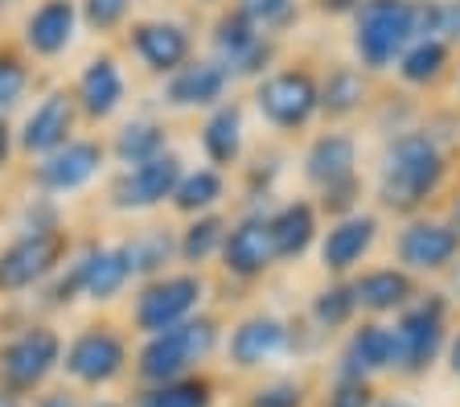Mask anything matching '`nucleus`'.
Returning a JSON list of instances; mask_svg holds the SVG:
<instances>
[{"label": "nucleus", "instance_id": "423d86ee", "mask_svg": "<svg viewBox=\"0 0 460 407\" xmlns=\"http://www.w3.org/2000/svg\"><path fill=\"white\" fill-rule=\"evenodd\" d=\"M107 161H111L107 156V140H99V136H75V140H66L62 148L38 156L29 165V185L49 198L78 194V190H86V185L103 173Z\"/></svg>", "mask_w": 460, "mask_h": 407}, {"label": "nucleus", "instance_id": "6e6552de", "mask_svg": "<svg viewBox=\"0 0 460 407\" xmlns=\"http://www.w3.org/2000/svg\"><path fill=\"white\" fill-rule=\"evenodd\" d=\"M181 173H185V161L172 153V148L153 156V161H144V165H128L107 181V206H111L115 214L161 210V206H169Z\"/></svg>", "mask_w": 460, "mask_h": 407}, {"label": "nucleus", "instance_id": "de8ad7c7", "mask_svg": "<svg viewBox=\"0 0 460 407\" xmlns=\"http://www.w3.org/2000/svg\"><path fill=\"white\" fill-rule=\"evenodd\" d=\"M378 407H415V403H407V399H386V403H378Z\"/></svg>", "mask_w": 460, "mask_h": 407}, {"label": "nucleus", "instance_id": "9d476101", "mask_svg": "<svg viewBox=\"0 0 460 407\" xmlns=\"http://www.w3.org/2000/svg\"><path fill=\"white\" fill-rule=\"evenodd\" d=\"M394 330V370L402 375H423L444 349V301L440 296H420L399 313Z\"/></svg>", "mask_w": 460, "mask_h": 407}, {"label": "nucleus", "instance_id": "0eeeda50", "mask_svg": "<svg viewBox=\"0 0 460 407\" xmlns=\"http://www.w3.org/2000/svg\"><path fill=\"white\" fill-rule=\"evenodd\" d=\"M62 338L49 325H25L0 346V387L13 395L38 391L58 367H62Z\"/></svg>", "mask_w": 460, "mask_h": 407}, {"label": "nucleus", "instance_id": "a19ab883", "mask_svg": "<svg viewBox=\"0 0 460 407\" xmlns=\"http://www.w3.org/2000/svg\"><path fill=\"white\" fill-rule=\"evenodd\" d=\"M325 407H374L370 378H337V387L329 391Z\"/></svg>", "mask_w": 460, "mask_h": 407}, {"label": "nucleus", "instance_id": "ea45409f", "mask_svg": "<svg viewBox=\"0 0 460 407\" xmlns=\"http://www.w3.org/2000/svg\"><path fill=\"white\" fill-rule=\"evenodd\" d=\"M358 194H362V181H358V177H345V181H337V185H329V190H321V210H325V214H337V218H345V214H354Z\"/></svg>", "mask_w": 460, "mask_h": 407}, {"label": "nucleus", "instance_id": "a211bd4d", "mask_svg": "<svg viewBox=\"0 0 460 407\" xmlns=\"http://www.w3.org/2000/svg\"><path fill=\"white\" fill-rule=\"evenodd\" d=\"M78 260H83V296L95 305L115 301L128 284L136 280L132 271V255H128V243H83L78 247Z\"/></svg>", "mask_w": 460, "mask_h": 407}, {"label": "nucleus", "instance_id": "473e14b6", "mask_svg": "<svg viewBox=\"0 0 460 407\" xmlns=\"http://www.w3.org/2000/svg\"><path fill=\"white\" fill-rule=\"evenodd\" d=\"M210 399H214L210 378L185 375V378H169V383L144 387L132 407H210Z\"/></svg>", "mask_w": 460, "mask_h": 407}, {"label": "nucleus", "instance_id": "cd10ccee", "mask_svg": "<svg viewBox=\"0 0 460 407\" xmlns=\"http://www.w3.org/2000/svg\"><path fill=\"white\" fill-rule=\"evenodd\" d=\"M268 231L276 260H300L316 239V206L313 202H284L276 214H268Z\"/></svg>", "mask_w": 460, "mask_h": 407}, {"label": "nucleus", "instance_id": "7ed1b4c3", "mask_svg": "<svg viewBox=\"0 0 460 407\" xmlns=\"http://www.w3.org/2000/svg\"><path fill=\"white\" fill-rule=\"evenodd\" d=\"M75 252L70 226H41V231H21L0 247V296H21L54 276Z\"/></svg>", "mask_w": 460, "mask_h": 407}, {"label": "nucleus", "instance_id": "5701e85b", "mask_svg": "<svg viewBox=\"0 0 460 407\" xmlns=\"http://www.w3.org/2000/svg\"><path fill=\"white\" fill-rule=\"evenodd\" d=\"M378 370H394V330L366 321L362 330H354V338L341 349V367L337 378H370Z\"/></svg>", "mask_w": 460, "mask_h": 407}, {"label": "nucleus", "instance_id": "58836bf2", "mask_svg": "<svg viewBox=\"0 0 460 407\" xmlns=\"http://www.w3.org/2000/svg\"><path fill=\"white\" fill-rule=\"evenodd\" d=\"M247 407H305V387L300 383H268L247 399Z\"/></svg>", "mask_w": 460, "mask_h": 407}, {"label": "nucleus", "instance_id": "2eb2a0df", "mask_svg": "<svg viewBox=\"0 0 460 407\" xmlns=\"http://www.w3.org/2000/svg\"><path fill=\"white\" fill-rule=\"evenodd\" d=\"M75 103H78V116H83L86 128H99L124 107L128 99V75L119 66L111 49H99L95 58H86V66L78 70L75 78Z\"/></svg>", "mask_w": 460, "mask_h": 407}, {"label": "nucleus", "instance_id": "412c9836", "mask_svg": "<svg viewBox=\"0 0 460 407\" xmlns=\"http://www.w3.org/2000/svg\"><path fill=\"white\" fill-rule=\"evenodd\" d=\"M374 239H378V218L374 214L354 210V214H345V218H337L325 231V239H321V263H325V271H333V276L354 271L370 255Z\"/></svg>", "mask_w": 460, "mask_h": 407}, {"label": "nucleus", "instance_id": "f8f14e48", "mask_svg": "<svg viewBox=\"0 0 460 407\" xmlns=\"http://www.w3.org/2000/svg\"><path fill=\"white\" fill-rule=\"evenodd\" d=\"M124 49L153 78H169L172 70L185 66V62L193 58V33L185 30L181 21L140 17V21H128Z\"/></svg>", "mask_w": 460, "mask_h": 407}, {"label": "nucleus", "instance_id": "a18cd8bd", "mask_svg": "<svg viewBox=\"0 0 460 407\" xmlns=\"http://www.w3.org/2000/svg\"><path fill=\"white\" fill-rule=\"evenodd\" d=\"M448 370L452 375H460V333L452 338V346H448Z\"/></svg>", "mask_w": 460, "mask_h": 407}, {"label": "nucleus", "instance_id": "c756f323", "mask_svg": "<svg viewBox=\"0 0 460 407\" xmlns=\"http://www.w3.org/2000/svg\"><path fill=\"white\" fill-rule=\"evenodd\" d=\"M226 198V173L214 165H198V169H185L181 181H177V190H172L169 206L181 218H193V214H206L214 210V206Z\"/></svg>", "mask_w": 460, "mask_h": 407}, {"label": "nucleus", "instance_id": "f704fd0d", "mask_svg": "<svg viewBox=\"0 0 460 407\" xmlns=\"http://www.w3.org/2000/svg\"><path fill=\"white\" fill-rule=\"evenodd\" d=\"M366 103V78L358 66H333L329 78L321 83V111L329 119H345L354 116L358 107Z\"/></svg>", "mask_w": 460, "mask_h": 407}, {"label": "nucleus", "instance_id": "20e7f679", "mask_svg": "<svg viewBox=\"0 0 460 407\" xmlns=\"http://www.w3.org/2000/svg\"><path fill=\"white\" fill-rule=\"evenodd\" d=\"M415 41V0H362L354 13V49L366 70H386Z\"/></svg>", "mask_w": 460, "mask_h": 407}, {"label": "nucleus", "instance_id": "4468645a", "mask_svg": "<svg viewBox=\"0 0 460 407\" xmlns=\"http://www.w3.org/2000/svg\"><path fill=\"white\" fill-rule=\"evenodd\" d=\"M62 370L83 387H107L128 370V341L115 325H86L66 349Z\"/></svg>", "mask_w": 460, "mask_h": 407}, {"label": "nucleus", "instance_id": "f3484780", "mask_svg": "<svg viewBox=\"0 0 460 407\" xmlns=\"http://www.w3.org/2000/svg\"><path fill=\"white\" fill-rule=\"evenodd\" d=\"M230 70L222 66L218 58H198L193 54L185 66H177L161 87V103L164 107H177V111H193V107H218L230 91Z\"/></svg>", "mask_w": 460, "mask_h": 407}, {"label": "nucleus", "instance_id": "37998d69", "mask_svg": "<svg viewBox=\"0 0 460 407\" xmlns=\"http://www.w3.org/2000/svg\"><path fill=\"white\" fill-rule=\"evenodd\" d=\"M316 4H321V13H358V4H362V0H316Z\"/></svg>", "mask_w": 460, "mask_h": 407}, {"label": "nucleus", "instance_id": "2f4dec72", "mask_svg": "<svg viewBox=\"0 0 460 407\" xmlns=\"http://www.w3.org/2000/svg\"><path fill=\"white\" fill-rule=\"evenodd\" d=\"M33 87V58L17 38H0V116H13Z\"/></svg>", "mask_w": 460, "mask_h": 407}, {"label": "nucleus", "instance_id": "f03ea898", "mask_svg": "<svg viewBox=\"0 0 460 407\" xmlns=\"http://www.w3.org/2000/svg\"><path fill=\"white\" fill-rule=\"evenodd\" d=\"M214 346H218V321L206 317V313H193L181 325L144 338L140 354H136V375H140L144 387L169 383V378H185L210 358Z\"/></svg>", "mask_w": 460, "mask_h": 407}, {"label": "nucleus", "instance_id": "a878e982", "mask_svg": "<svg viewBox=\"0 0 460 407\" xmlns=\"http://www.w3.org/2000/svg\"><path fill=\"white\" fill-rule=\"evenodd\" d=\"M201 153H206V165L222 169L239 165L243 156V107L234 99H222L218 107H210V116L201 124Z\"/></svg>", "mask_w": 460, "mask_h": 407}, {"label": "nucleus", "instance_id": "1a4fd4ad", "mask_svg": "<svg viewBox=\"0 0 460 407\" xmlns=\"http://www.w3.org/2000/svg\"><path fill=\"white\" fill-rule=\"evenodd\" d=\"M255 111L276 132H296L321 111V83L305 66L271 70V75L259 78L255 87Z\"/></svg>", "mask_w": 460, "mask_h": 407}, {"label": "nucleus", "instance_id": "aec40b11", "mask_svg": "<svg viewBox=\"0 0 460 407\" xmlns=\"http://www.w3.org/2000/svg\"><path fill=\"white\" fill-rule=\"evenodd\" d=\"M402 271H440L460 255V231L448 223H407L394 243Z\"/></svg>", "mask_w": 460, "mask_h": 407}, {"label": "nucleus", "instance_id": "09e8293b", "mask_svg": "<svg viewBox=\"0 0 460 407\" xmlns=\"http://www.w3.org/2000/svg\"><path fill=\"white\" fill-rule=\"evenodd\" d=\"M91 407H124V403H111V399H99V403H91Z\"/></svg>", "mask_w": 460, "mask_h": 407}, {"label": "nucleus", "instance_id": "4be33fe9", "mask_svg": "<svg viewBox=\"0 0 460 407\" xmlns=\"http://www.w3.org/2000/svg\"><path fill=\"white\" fill-rule=\"evenodd\" d=\"M284 346H288L284 321L268 317V313H255V317L234 325L226 354L239 370H255V367H263V362H271L276 354H284Z\"/></svg>", "mask_w": 460, "mask_h": 407}, {"label": "nucleus", "instance_id": "8fccbe9b", "mask_svg": "<svg viewBox=\"0 0 460 407\" xmlns=\"http://www.w3.org/2000/svg\"><path fill=\"white\" fill-rule=\"evenodd\" d=\"M198 4H222V0H198Z\"/></svg>", "mask_w": 460, "mask_h": 407}, {"label": "nucleus", "instance_id": "72a5a7b5", "mask_svg": "<svg viewBox=\"0 0 460 407\" xmlns=\"http://www.w3.org/2000/svg\"><path fill=\"white\" fill-rule=\"evenodd\" d=\"M448 66V41L444 38H415L411 46L399 54V78L411 87H428L444 75Z\"/></svg>", "mask_w": 460, "mask_h": 407}, {"label": "nucleus", "instance_id": "f257e3e1", "mask_svg": "<svg viewBox=\"0 0 460 407\" xmlns=\"http://www.w3.org/2000/svg\"><path fill=\"white\" fill-rule=\"evenodd\" d=\"M444 153L428 132H402L386 145L383 173H378V198L394 214H415L444 185Z\"/></svg>", "mask_w": 460, "mask_h": 407}, {"label": "nucleus", "instance_id": "7c9ffc66", "mask_svg": "<svg viewBox=\"0 0 460 407\" xmlns=\"http://www.w3.org/2000/svg\"><path fill=\"white\" fill-rule=\"evenodd\" d=\"M124 243L128 255H132V271L140 280H153V276L169 271V263L177 260V231L172 226H144Z\"/></svg>", "mask_w": 460, "mask_h": 407}, {"label": "nucleus", "instance_id": "ddd939ff", "mask_svg": "<svg viewBox=\"0 0 460 407\" xmlns=\"http://www.w3.org/2000/svg\"><path fill=\"white\" fill-rule=\"evenodd\" d=\"M78 124H83V116H78L75 91H70V87L46 91V95H41L38 103L25 111V119H21V128H17V153L29 156V161H38V156L62 148L66 140H75Z\"/></svg>", "mask_w": 460, "mask_h": 407}, {"label": "nucleus", "instance_id": "6ab92c4d", "mask_svg": "<svg viewBox=\"0 0 460 407\" xmlns=\"http://www.w3.org/2000/svg\"><path fill=\"white\" fill-rule=\"evenodd\" d=\"M218 260H222V268H226L230 276H239V280H255V276H263V271L276 263L268 218H263V214H247V218H239V223H230Z\"/></svg>", "mask_w": 460, "mask_h": 407}, {"label": "nucleus", "instance_id": "c9c22d12", "mask_svg": "<svg viewBox=\"0 0 460 407\" xmlns=\"http://www.w3.org/2000/svg\"><path fill=\"white\" fill-rule=\"evenodd\" d=\"M132 9H136V0H78V21L95 38H115V33L128 30Z\"/></svg>", "mask_w": 460, "mask_h": 407}, {"label": "nucleus", "instance_id": "39448f33", "mask_svg": "<svg viewBox=\"0 0 460 407\" xmlns=\"http://www.w3.org/2000/svg\"><path fill=\"white\" fill-rule=\"evenodd\" d=\"M201 296H206V280L198 271H161L153 280H144L132 301L136 333L153 338L161 330L181 325L185 317H193L201 309Z\"/></svg>", "mask_w": 460, "mask_h": 407}, {"label": "nucleus", "instance_id": "bb28decb", "mask_svg": "<svg viewBox=\"0 0 460 407\" xmlns=\"http://www.w3.org/2000/svg\"><path fill=\"white\" fill-rule=\"evenodd\" d=\"M354 301L366 313H394L415 301V284L402 268H374L354 280Z\"/></svg>", "mask_w": 460, "mask_h": 407}, {"label": "nucleus", "instance_id": "dca6fc26", "mask_svg": "<svg viewBox=\"0 0 460 407\" xmlns=\"http://www.w3.org/2000/svg\"><path fill=\"white\" fill-rule=\"evenodd\" d=\"M78 0H38L21 21V46L33 62H58L75 46L78 33Z\"/></svg>", "mask_w": 460, "mask_h": 407}, {"label": "nucleus", "instance_id": "79ce46f5", "mask_svg": "<svg viewBox=\"0 0 460 407\" xmlns=\"http://www.w3.org/2000/svg\"><path fill=\"white\" fill-rule=\"evenodd\" d=\"M13 156H17V128L9 124V116H0V173L13 165Z\"/></svg>", "mask_w": 460, "mask_h": 407}, {"label": "nucleus", "instance_id": "b1692460", "mask_svg": "<svg viewBox=\"0 0 460 407\" xmlns=\"http://www.w3.org/2000/svg\"><path fill=\"white\" fill-rule=\"evenodd\" d=\"M305 177L316 190H329L345 177H358V140L345 132L316 136L305 153Z\"/></svg>", "mask_w": 460, "mask_h": 407}, {"label": "nucleus", "instance_id": "e433bc0d", "mask_svg": "<svg viewBox=\"0 0 460 407\" xmlns=\"http://www.w3.org/2000/svg\"><path fill=\"white\" fill-rule=\"evenodd\" d=\"M358 313L354 301V284H329L325 292H316L313 301V321L321 330H341L345 321Z\"/></svg>", "mask_w": 460, "mask_h": 407}, {"label": "nucleus", "instance_id": "4c0bfd02", "mask_svg": "<svg viewBox=\"0 0 460 407\" xmlns=\"http://www.w3.org/2000/svg\"><path fill=\"white\" fill-rule=\"evenodd\" d=\"M234 9L263 33H284L296 21V0H234Z\"/></svg>", "mask_w": 460, "mask_h": 407}, {"label": "nucleus", "instance_id": "c85d7f7f", "mask_svg": "<svg viewBox=\"0 0 460 407\" xmlns=\"http://www.w3.org/2000/svg\"><path fill=\"white\" fill-rule=\"evenodd\" d=\"M226 231H230V218H226V214H218V210H206V214L185 218V226L177 231V260L190 263V268L210 263L214 255L222 252Z\"/></svg>", "mask_w": 460, "mask_h": 407}, {"label": "nucleus", "instance_id": "9b49d317", "mask_svg": "<svg viewBox=\"0 0 460 407\" xmlns=\"http://www.w3.org/2000/svg\"><path fill=\"white\" fill-rule=\"evenodd\" d=\"M210 58H218L230 70V78H263L268 62L276 58V41L271 33L255 30L234 4L226 13H218L210 33Z\"/></svg>", "mask_w": 460, "mask_h": 407}, {"label": "nucleus", "instance_id": "49530a36", "mask_svg": "<svg viewBox=\"0 0 460 407\" xmlns=\"http://www.w3.org/2000/svg\"><path fill=\"white\" fill-rule=\"evenodd\" d=\"M0 407H21V395H13V391L0 387Z\"/></svg>", "mask_w": 460, "mask_h": 407}, {"label": "nucleus", "instance_id": "c03bdc74", "mask_svg": "<svg viewBox=\"0 0 460 407\" xmlns=\"http://www.w3.org/2000/svg\"><path fill=\"white\" fill-rule=\"evenodd\" d=\"M38 407H78V403L66 395V391H58V395H41V403H38Z\"/></svg>", "mask_w": 460, "mask_h": 407}, {"label": "nucleus", "instance_id": "393cba45", "mask_svg": "<svg viewBox=\"0 0 460 407\" xmlns=\"http://www.w3.org/2000/svg\"><path fill=\"white\" fill-rule=\"evenodd\" d=\"M161 153H169V128H164V119H153V116L124 119V124L115 128L111 140H107V156L119 169L144 165V161H153Z\"/></svg>", "mask_w": 460, "mask_h": 407}]
</instances>
